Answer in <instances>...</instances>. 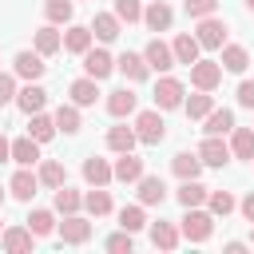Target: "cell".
Instances as JSON below:
<instances>
[{"label":"cell","instance_id":"6da1fadb","mask_svg":"<svg viewBox=\"0 0 254 254\" xmlns=\"http://www.w3.org/2000/svg\"><path fill=\"white\" fill-rule=\"evenodd\" d=\"M210 234H214V214L202 210V206H187V214H183V238L187 242H206Z\"/></svg>","mask_w":254,"mask_h":254},{"label":"cell","instance_id":"7a4b0ae2","mask_svg":"<svg viewBox=\"0 0 254 254\" xmlns=\"http://www.w3.org/2000/svg\"><path fill=\"white\" fill-rule=\"evenodd\" d=\"M135 135H139V143L159 147V143L167 139V123H163V115H159V111H139V115H135Z\"/></svg>","mask_w":254,"mask_h":254},{"label":"cell","instance_id":"3957f363","mask_svg":"<svg viewBox=\"0 0 254 254\" xmlns=\"http://www.w3.org/2000/svg\"><path fill=\"white\" fill-rule=\"evenodd\" d=\"M183 99H187V87H183V79H175V75H163V79L155 83V107H159V111H175V107H183Z\"/></svg>","mask_w":254,"mask_h":254},{"label":"cell","instance_id":"277c9868","mask_svg":"<svg viewBox=\"0 0 254 254\" xmlns=\"http://www.w3.org/2000/svg\"><path fill=\"white\" fill-rule=\"evenodd\" d=\"M190 83H194L198 91H214V87L222 83V64H218V60H194V64H190Z\"/></svg>","mask_w":254,"mask_h":254},{"label":"cell","instance_id":"5b68a950","mask_svg":"<svg viewBox=\"0 0 254 254\" xmlns=\"http://www.w3.org/2000/svg\"><path fill=\"white\" fill-rule=\"evenodd\" d=\"M143 60H147V67H151V71H163V75H167V71L175 67V48H171V44H163V40L155 36V40H147Z\"/></svg>","mask_w":254,"mask_h":254},{"label":"cell","instance_id":"8992f818","mask_svg":"<svg viewBox=\"0 0 254 254\" xmlns=\"http://www.w3.org/2000/svg\"><path fill=\"white\" fill-rule=\"evenodd\" d=\"M111 71H115V56H111L107 48H87V52H83V75L107 79Z\"/></svg>","mask_w":254,"mask_h":254},{"label":"cell","instance_id":"52a82bcc","mask_svg":"<svg viewBox=\"0 0 254 254\" xmlns=\"http://www.w3.org/2000/svg\"><path fill=\"white\" fill-rule=\"evenodd\" d=\"M56 230H60V238H64L67 246H83V242L91 238V222H87L79 210H75V214H64V222H60Z\"/></svg>","mask_w":254,"mask_h":254},{"label":"cell","instance_id":"ba28073f","mask_svg":"<svg viewBox=\"0 0 254 254\" xmlns=\"http://www.w3.org/2000/svg\"><path fill=\"white\" fill-rule=\"evenodd\" d=\"M226 20H218V16H202L198 20V28H194V36H198V44L202 48H222L226 44Z\"/></svg>","mask_w":254,"mask_h":254},{"label":"cell","instance_id":"9c48e42d","mask_svg":"<svg viewBox=\"0 0 254 254\" xmlns=\"http://www.w3.org/2000/svg\"><path fill=\"white\" fill-rule=\"evenodd\" d=\"M198 159H202V167H226L230 163V143H222V135H206L198 143Z\"/></svg>","mask_w":254,"mask_h":254},{"label":"cell","instance_id":"30bf717a","mask_svg":"<svg viewBox=\"0 0 254 254\" xmlns=\"http://www.w3.org/2000/svg\"><path fill=\"white\" fill-rule=\"evenodd\" d=\"M135 107H139V95H135L131 87L107 91V115H111V119H127V115H135Z\"/></svg>","mask_w":254,"mask_h":254},{"label":"cell","instance_id":"8fae6325","mask_svg":"<svg viewBox=\"0 0 254 254\" xmlns=\"http://www.w3.org/2000/svg\"><path fill=\"white\" fill-rule=\"evenodd\" d=\"M8 190H12L16 202H32L36 190H40V175H32V167H20V171L12 175V183H8Z\"/></svg>","mask_w":254,"mask_h":254},{"label":"cell","instance_id":"7c38bea8","mask_svg":"<svg viewBox=\"0 0 254 254\" xmlns=\"http://www.w3.org/2000/svg\"><path fill=\"white\" fill-rule=\"evenodd\" d=\"M143 24H147L151 32H171V24H175L171 4H167V0H151V4L143 8Z\"/></svg>","mask_w":254,"mask_h":254},{"label":"cell","instance_id":"4fadbf2b","mask_svg":"<svg viewBox=\"0 0 254 254\" xmlns=\"http://www.w3.org/2000/svg\"><path fill=\"white\" fill-rule=\"evenodd\" d=\"M12 71L20 75V79H40L44 71H48V64H44V56L40 52H16V60H12Z\"/></svg>","mask_w":254,"mask_h":254},{"label":"cell","instance_id":"5bb4252c","mask_svg":"<svg viewBox=\"0 0 254 254\" xmlns=\"http://www.w3.org/2000/svg\"><path fill=\"white\" fill-rule=\"evenodd\" d=\"M16 107H20L24 115H36V111H44V107H48V91L40 87V79H32L28 87H20V91H16Z\"/></svg>","mask_w":254,"mask_h":254},{"label":"cell","instance_id":"9a60e30c","mask_svg":"<svg viewBox=\"0 0 254 254\" xmlns=\"http://www.w3.org/2000/svg\"><path fill=\"white\" fill-rule=\"evenodd\" d=\"M91 32H95V40H99V44H115V40H119V32H123V20H119L115 12H95Z\"/></svg>","mask_w":254,"mask_h":254},{"label":"cell","instance_id":"2e32d148","mask_svg":"<svg viewBox=\"0 0 254 254\" xmlns=\"http://www.w3.org/2000/svg\"><path fill=\"white\" fill-rule=\"evenodd\" d=\"M115 71H123L131 83H143V79L151 75V67H147V60H143V52H123V56L115 60Z\"/></svg>","mask_w":254,"mask_h":254},{"label":"cell","instance_id":"e0dca14e","mask_svg":"<svg viewBox=\"0 0 254 254\" xmlns=\"http://www.w3.org/2000/svg\"><path fill=\"white\" fill-rule=\"evenodd\" d=\"M67 95H71L75 107H95V99H99V79H91V75L71 79V83H67Z\"/></svg>","mask_w":254,"mask_h":254},{"label":"cell","instance_id":"ac0fdd59","mask_svg":"<svg viewBox=\"0 0 254 254\" xmlns=\"http://www.w3.org/2000/svg\"><path fill=\"white\" fill-rule=\"evenodd\" d=\"M111 179H115V167H111L107 159H99V155L83 159V183H87V187H107Z\"/></svg>","mask_w":254,"mask_h":254},{"label":"cell","instance_id":"d6986e66","mask_svg":"<svg viewBox=\"0 0 254 254\" xmlns=\"http://www.w3.org/2000/svg\"><path fill=\"white\" fill-rule=\"evenodd\" d=\"M32 242H36V234H32L28 226H4V234H0V246H4L8 254H28Z\"/></svg>","mask_w":254,"mask_h":254},{"label":"cell","instance_id":"ffe728a7","mask_svg":"<svg viewBox=\"0 0 254 254\" xmlns=\"http://www.w3.org/2000/svg\"><path fill=\"white\" fill-rule=\"evenodd\" d=\"M135 187H139V202H143V206H163V198H167V183H163L159 175H143Z\"/></svg>","mask_w":254,"mask_h":254},{"label":"cell","instance_id":"44dd1931","mask_svg":"<svg viewBox=\"0 0 254 254\" xmlns=\"http://www.w3.org/2000/svg\"><path fill=\"white\" fill-rule=\"evenodd\" d=\"M91 40H95V32H91V28H83V24H71V28L64 32V52H71V56H83V52L91 48Z\"/></svg>","mask_w":254,"mask_h":254},{"label":"cell","instance_id":"7402d4cb","mask_svg":"<svg viewBox=\"0 0 254 254\" xmlns=\"http://www.w3.org/2000/svg\"><path fill=\"white\" fill-rule=\"evenodd\" d=\"M171 48H175V64H187V67H190V64L198 60V52H202V44H198V36H190V32H179Z\"/></svg>","mask_w":254,"mask_h":254},{"label":"cell","instance_id":"603a6c76","mask_svg":"<svg viewBox=\"0 0 254 254\" xmlns=\"http://www.w3.org/2000/svg\"><path fill=\"white\" fill-rule=\"evenodd\" d=\"M12 163H20V167H36V163H40V143H36L32 135L12 139Z\"/></svg>","mask_w":254,"mask_h":254},{"label":"cell","instance_id":"cb8c5ba5","mask_svg":"<svg viewBox=\"0 0 254 254\" xmlns=\"http://www.w3.org/2000/svg\"><path fill=\"white\" fill-rule=\"evenodd\" d=\"M115 179H119V183H139V179H143V159H139L135 151H123V155L115 159Z\"/></svg>","mask_w":254,"mask_h":254},{"label":"cell","instance_id":"d4e9b609","mask_svg":"<svg viewBox=\"0 0 254 254\" xmlns=\"http://www.w3.org/2000/svg\"><path fill=\"white\" fill-rule=\"evenodd\" d=\"M222 71H234V75H242L246 67H250V56H246V48L242 44H222Z\"/></svg>","mask_w":254,"mask_h":254},{"label":"cell","instance_id":"484cf974","mask_svg":"<svg viewBox=\"0 0 254 254\" xmlns=\"http://www.w3.org/2000/svg\"><path fill=\"white\" fill-rule=\"evenodd\" d=\"M230 155L254 163V131H250V127H234V131H230Z\"/></svg>","mask_w":254,"mask_h":254},{"label":"cell","instance_id":"4316f807","mask_svg":"<svg viewBox=\"0 0 254 254\" xmlns=\"http://www.w3.org/2000/svg\"><path fill=\"white\" fill-rule=\"evenodd\" d=\"M64 48V36L56 32V24H44V28H36V52L48 60V56H56Z\"/></svg>","mask_w":254,"mask_h":254},{"label":"cell","instance_id":"83f0119b","mask_svg":"<svg viewBox=\"0 0 254 254\" xmlns=\"http://www.w3.org/2000/svg\"><path fill=\"white\" fill-rule=\"evenodd\" d=\"M52 119H56V131H64V135H75V131L83 127V119H79V107H75V103H60Z\"/></svg>","mask_w":254,"mask_h":254},{"label":"cell","instance_id":"f1b7e54d","mask_svg":"<svg viewBox=\"0 0 254 254\" xmlns=\"http://www.w3.org/2000/svg\"><path fill=\"white\" fill-rule=\"evenodd\" d=\"M202 131H206V135H230V131H234V111L214 107V111L202 119Z\"/></svg>","mask_w":254,"mask_h":254},{"label":"cell","instance_id":"f546056e","mask_svg":"<svg viewBox=\"0 0 254 254\" xmlns=\"http://www.w3.org/2000/svg\"><path fill=\"white\" fill-rule=\"evenodd\" d=\"M171 171H175L179 179H198V171H202L198 151H179V155L171 159Z\"/></svg>","mask_w":254,"mask_h":254},{"label":"cell","instance_id":"4dcf8cb0","mask_svg":"<svg viewBox=\"0 0 254 254\" xmlns=\"http://www.w3.org/2000/svg\"><path fill=\"white\" fill-rule=\"evenodd\" d=\"M183 111H187L190 119H206V115L214 111V95H210V91H198V87H194V95H190V99H183Z\"/></svg>","mask_w":254,"mask_h":254},{"label":"cell","instance_id":"1f68e13d","mask_svg":"<svg viewBox=\"0 0 254 254\" xmlns=\"http://www.w3.org/2000/svg\"><path fill=\"white\" fill-rule=\"evenodd\" d=\"M28 135H32L36 143H52V135H56V119H52V115H44V111L28 115Z\"/></svg>","mask_w":254,"mask_h":254},{"label":"cell","instance_id":"d6a6232c","mask_svg":"<svg viewBox=\"0 0 254 254\" xmlns=\"http://www.w3.org/2000/svg\"><path fill=\"white\" fill-rule=\"evenodd\" d=\"M135 143H139V135H135V127H111L107 131V147L115 151V155H123V151H135Z\"/></svg>","mask_w":254,"mask_h":254},{"label":"cell","instance_id":"836d02e7","mask_svg":"<svg viewBox=\"0 0 254 254\" xmlns=\"http://www.w3.org/2000/svg\"><path fill=\"white\" fill-rule=\"evenodd\" d=\"M206 194H210V190H206L198 179H183V187L175 190V198H179L183 206H202V202H206Z\"/></svg>","mask_w":254,"mask_h":254},{"label":"cell","instance_id":"e575fe53","mask_svg":"<svg viewBox=\"0 0 254 254\" xmlns=\"http://www.w3.org/2000/svg\"><path fill=\"white\" fill-rule=\"evenodd\" d=\"M179 238H183V230H175L171 222H163V218H159V222H151V242H155L159 250H175V246H179Z\"/></svg>","mask_w":254,"mask_h":254},{"label":"cell","instance_id":"d590c367","mask_svg":"<svg viewBox=\"0 0 254 254\" xmlns=\"http://www.w3.org/2000/svg\"><path fill=\"white\" fill-rule=\"evenodd\" d=\"M83 210H87L91 218H103V214H111V194H107L103 187L87 190V194H83Z\"/></svg>","mask_w":254,"mask_h":254},{"label":"cell","instance_id":"8d00e7d4","mask_svg":"<svg viewBox=\"0 0 254 254\" xmlns=\"http://www.w3.org/2000/svg\"><path fill=\"white\" fill-rule=\"evenodd\" d=\"M36 175H40V187H52V190L64 187V163L60 159H40V171Z\"/></svg>","mask_w":254,"mask_h":254},{"label":"cell","instance_id":"74e56055","mask_svg":"<svg viewBox=\"0 0 254 254\" xmlns=\"http://www.w3.org/2000/svg\"><path fill=\"white\" fill-rule=\"evenodd\" d=\"M71 12H75V4L71 0H44V16H48V24H71Z\"/></svg>","mask_w":254,"mask_h":254},{"label":"cell","instance_id":"f35d334b","mask_svg":"<svg viewBox=\"0 0 254 254\" xmlns=\"http://www.w3.org/2000/svg\"><path fill=\"white\" fill-rule=\"evenodd\" d=\"M28 230H32L36 238H48V234L56 230V214H52V210H44V206H40V210H32V214H28Z\"/></svg>","mask_w":254,"mask_h":254},{"label":"cell","instance_id":"ab89813d","mask_svg":"<svg viewBox=\"0 0 254 254\" xmlns=\"http://www.w3.org/2000/svg\"><path fill=\"white\" fill-rule=\"evenodd\" d=\"M83 206V194L79 190H71V187H56V210L60 214H75Z\"/></svg>","mask_w":254,"mask_h":254},{"label":"cell","instance_id":"60d3db41","mask_svg":"<svg viewBox=\"0 0 254 254\" xmlns=\"http://www.w3.org/2000/svg\"><path fill=\"white\" fill-rule=\"evenodd\" d=\"M206 206H210V214H214V218H226L238 202H234V194H230V190H210V194H206Z\"/></svg>","mask_w":254,"mask_h":254},{"label":"cell","instance_id":"b9f144b4","mask_svg":"<svg viewBox=\"0 0 254 254\" xmlns=\"http://www.w3.org/2000/svg\"><path fill=\"white\" fill-rule=\"evenodd\" d=\"M119 226H123V230H131V234H139V230L147 226L143 202H135V206H123V210H119Z\"/></svg>","mask_w":254,"mask_h":254},{"label":"cell","instance_id":"7bdbcfd3","mask_svg":"<svg viewBox=\"0 0 254 254\" xmlns=\"http://www.w3.org/2000/svg\"><path fill=\"white\" fill-rule=\"evenodd\" d=\"M115 16L127 20V24H139L143 20V4L139 0H115Z\"/></svg>","mask_w":254,"mask_h":254},{"label":"cell","instance_id":"ee69618b","mask_svg":"<svg viewBox=\"0 0 254 254\" xmlns=\"http://www.w3.org/2000/svg\"><path fill=\"white\" fill-rule=\"evenodd\" d=\"M183 8H187L190 20H202V16H214L218 12V0H183Z\"/></svg>","mask_w":254,"mask_h":254},{"label":"cell","instance_id":"f6af8a7d","mask_svg":"<svg viewBox=\"0 0 254 254\" xmlns=\"http://www.w3.org/2000/svg\"><path fill=\"white\" fill-rule=\"evenodd\" d=\"M103 246H107L111 254H131V246H135V242H131V230H123V226H119V234H111Z\"/></svg>","mask_w":254,"mask_h":254},{"label":"cell","instance_id":"bcb514c9","mask_svg":"<svg viewBox=\"0 0 254 254\" xmlns=\"http://www.w3.org/2000/svg\"><path fill=\"white\" fill-rule=\"evenodd\" d=\"M8 103H16V79L8 71H0V107H8Z\"/></svg>","mask_w":254,"mask_h":254},{"label":"cell","instance_id":"7dc6e473","mask_svg":"<svg viewBox=\"0 0 254 254\" xmlns=\"http://www.w3.org/2000/svg\"><path fill=\"white\" fill-rule=\"evenodd\" d=\"M234 95H238V103H242V107H250V111H254V79H242Z\"/></svg>","mask_w":254,"mask_h":254},{"label":"cell","instance_id":"c3c4849f","mask_svg":"<svg viewBox=\"0 0 254 254\" xmlns=\"http://www.w3.org/2000/svg\"><path fill=\"white\" fill-rule=\"evenodd\" d=\"M238 210H242V218H246V222H254V190H250V194L238 202Z\"/></svg>","mask_w":254,"mask_h":254},{"label":"cell","instance_id":"681fc988","mask_svg":"<svg viewBox=\"0 0 254 254\" xmlns=\"http://www.w3.org/2000/svg\"><path fill=\"white\" fill-rule=\"evenodd\" d=\"M222 250H226V254H242V250H246V242H238V238H230V242H226Z\"/></svg>","mask_w":254,"mask_h":254},{"label":"cell","instance_id":"f907efd6","mask_svg":"<svg viewBox=\"0 0 254 254\" xmlns=\"http://www.w3.org/2000/svg\"><path fill=\"white\" fill-rule=\"evenodd\" d=\"M8 159H12V143L0 135V163H8Z\"/></svg>","mask_w":254,"mask_h":254},{"label":"cell","instance_id":"816d5d0a","mask_svg":"<svg viewBox=\"0 0 254 254\" xmlns=\"http://www.w3.org/2000/svg\"><path fill=\"white\" fill-rule=\"evenodd\" d=\"M242 4H246V12H254V0H242Z\"/></svg>","mask_w":254,"mask_h":254},{"label":"cell","instance_id":"f5cc1de1","mask_svg":"<svg viewBox=\"0 0 254 254\" xmlns=\"http://www.w3.org/2000/svg\"><path fill=\"white\" fill-rule=\"evenodd\" d=\"M250 242H254V222H250Z\"/></svg>","mask_w":254,"mask_h":254},{"label":"cell","instance_id":"db71d44e","mask_svg":"<svg viewBox=\"0 0 254 254\" xmlns=\"http://www.w3.org/2000/svg\"><path fill=\"white\" fill-rule=\"evenodd\" d=\"M0 202H4V187H0Z\"/></svg>","mask_w":254,"mask_h":254},{"label":"cell","instance_id":"11a10c76","mask_svg":"<svg viewBox=\"0 0 254 254\" xmlns=\"http://www.w3.org/2000/svg\"><path fill=\"white\" fill-rule=\"evenodd\" d=\"M0 234H4V226H0Z\"/></svg>","mask_w":254,"mask_h":254}]
</instances>
